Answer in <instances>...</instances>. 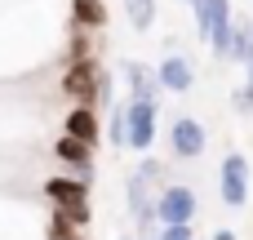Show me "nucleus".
Returning a JSON list of instances; mask_svg holds the SVG:
<instances>
[{
  "mask_svg": "<svg viewBox=\"0 0 253 240\" xmlns=\"http://www.w3.org/2000/svg\"><path fill=\"white\" fill-rule=\"evenodd\" d=\"M191 9H196V31H200V40H209L218 58H231V40H236L231 4H227V0H191Z\"/></svg>",
  "mask_w": 253,
  "mask_h": 240,
  "instance_id": "nucleus-1",
  "label": "nucleus"
},
{
  "mask_svg": "<svg viewBox=\"0 0 253 240\" xmlns=\"http://www.w3.org/2000/svg\"><path fill=\"white\" fill-rule=\"evenodd\" d=\"M107 89H111V80H107V71L93 58H80V62H71L62 71V94H71L80 107H93L98 98L107 102Z\"/></svg>",
  "mask_w": 253,
  "mask_h": 240,
  "instance_id": "nucleus-2",
  "label": "nucleus"
},
{
  "mask_svg": "<svg viewBox=\"0 0 253 240\" xmlns=\"http://www.w3.org/2000/svg\"><path fill=\"white\" fill-rule=\"evenodd\" d=\"M160 227H191L196 218V192L182 183H165L160 192Z\"/></svg>",
  "mask_w": 253,
  "mask_h": 240,
  "instance_id": "nucleus-3",
  "label": "nucleus"
},
{
  "mask_svg": "<svg viewBox=\"0 0 253 240\" xmlns=\"http://www.w3.org/2000/svg\"><path fill=\"white\" fill-rule=\"evenodd\" d=\"M125 192H129V214L138 218V232H151V223H160V196H151V178L138 169Z\"/></svg>",
  "mask_w": 253,
  "mask_h": 240,
  "instance_id": "nucleus-4",
  "label": "nucleus"
},
{
  "mask_svg": "<svg viewBox=\"0 0 253 240\" xmlns=\"http://www.w3.org/2000/svg\"><path fill=\"white\" fill-rule=\"evenodd\" d=\"M222 200L231 209H245V200H249V160L240 151H227V160H222Z\"/></svg>",
  "mask_w": 253,
  "mask_h": 240,
  "instance_id": "nucleus-5",
  "label": "nucleus"
},
{
  "mask_svg": "<svg viewBox=\"0 0 253 240\" xmlns=\"http://www.w3.org/2000/svg\"><path fill=\"white\" fill-rule=\"evenodd\" d=\"M125 120H129V147L151 151V143H156V102H129Z\"/></svg>",
  "mask_w": 253,
  "mask_h": 240,
  "instance_id": "nucleus-6",
  "label": "nucleus"
},
{
  "mask_svg": "<svg viewBox=\"0 0 253 240\" xmlns=\"http://www.w3.org/2000/svg\"><path fill=\"white\" fill-rule=\"evenodd\" d=\"M169 147H173V156L196 160V156L205 151V125H200V120H191V116H178V120H173V129H169Z\"/></svg>",
  "mask_w": 253,
  "mask_h": 240,
  "instance_id": "nucleus-7",
  "label": "nucleus"
},
{
  "mask_svg": "<svg viewBox=\"0 0 253 240\" xmlns=\"http://www.w3.org/2000/svg\"><path fill=\"white\" fill-rule=\"evenodd\" d=\"M62 134H71V138H80V143H89V147H98V143H102V125H98L93 107H76V111H67Z\"/></svg>",
  "mask_w": 253,
  "mask_h": 240,
  "instance_id": "nucleus-8",
  "label": "nucleus"
},
{
  "mask_svg": "<svg viewBox=\"0 0 253 240\" xmlns=\"http://www.w3.org/2000/svg\"><path fill=\"white\" fill-rule=\"evenodd\" d=\"M53 156H58L67 169H80V178H89V165H93V147H89V143H80V138L62 134V138L53 143Z\"/></svg>",
  "mask_w": 253,
  "mask_h": 240,
  "instance_id": "nucleus-9",
  "label": "nucleus"
},
{
  "mask_svg": "<svg viewBox=\"0 0 253 240\" xmlns=\"http://www.w3.org/2000/svg\"><path fill=\"white\" fill-rule=\"evenodd\" d=\"M44 196H49L58 209L84 205V200H89V178H49V183H44Z\"/></svg>",
  "mask_w": 253,
  "mask_h": 240,
  "instance_id": "nucleus-10",
  "label": "nucleus"
},
{
  "mask_svg": "<svg viewBox=\"0 0 253 240\" xmlns=\"http://www.w3.org/2000/svg\"><path fill=\"white\" fill-rule=\"evenodd\" d=\"M156 71H160V85H165L169 94H187V89H191V80H196V76H191V62H187L182 53L160 58V67H156Z\"/></svg>",
  "mask_w": 253,
  "mask_h": 240,
  "instance_id": "nucleus-11",
  "label": "nucleus"
},
{
  "mask_svg": "<svg viewBox=\"0 0 253 240\" xmlns=\"http://www.w3.org/2000/svg\"><path fill=\"white\" fill-rule=\"evenodd\" d=\"M125 76H129V89H133V102H156V94L165 89V85H160V71L142 67V62H129Z\"/></svg>",
  "mask_w": 253,
  "mask_h": 240,
  "instance_id": "nucleus-12",
  "label": "nucleus"
},
{
  "mask_svg": "<svg viewBox=\"0 0 253 240\" xmlns=\"http://www.w3.org/2000/svg\"><path fill=\"white\" fill-rule=\"evenodd\" d=\"M71 18H76V27L98 31V27H107V4L102 0H71Z\"/></svg>",
  "mask_w": 253,
  "mask_h": 240,
  "instance_id": "nucleus-13",
  "label": "nucleus"
},
{
  "mask_svg": "<svg viewBox=\"0 0 253 240\" xmlns=\"http://www.w3.org/2000/svg\"><path fill=\"white\" fill-rule=\"evenodd\" d=\"M231 58L236 62H245L253 71V22L245 18V22H236V40H231Z\"/></svg>",
  "mask_w": 253,
  "mask_h": 240,
  "instance_id": "nucleus-14",
  "label": "nucleus"
},
{
  "mask_svg": "<svg viewBox=\"0 0 253 240\" xmlns=\"http://www.w3.org/2000/svg\"><path fill=\"white\" fill-rule=\"evenodd\" d=\"M125 13H129L133 31H147L156 22V0H125Z\"/></svg>",
  "mask_w": 253,
  "mask_h": 240,
  "instance_id": "nucleus-15",
  "label": "nucleus"
},
{
  "mask_svg": "<svg viewBox=\"0 0 253 240\" xmlns=\"http://www.w3.org/2000/svg\"><path fill=\"white\" fill-rule=\"evenodd\" d=\"M107 138H111V147H129V120H125V107L111 111V129H107Z\"/></svg>",
  "mask_w": 253,
  "mask_h": 240,
  "instance_id": "nucleus-16",
  "label": "nucleus"
},
{
  "mask_svg": "<svg viewBox=\"0 0 253 240\" xmlns=\"http://www.w3.org/2000/svg\"><path fill=\"white\" fill-rule=\"evenodd\" d=\"M76 232H80V227H76V223H67L62 214H53V218H49V240H80Z\"/></svg>",
  "mask_w": 253,
  "mask_h": 240,
  "instance_id": "nucleus-17",
  "label": "nucleus"
},
{
  "mask_svg": "<svg viewBox=\"0 0 253 240\" xmlns=\"http://www.w3.org/2000/svg\"><path fill=\"white\" fill-rule=\"evenodd\" d=\"M231 107H236L240 116H253V85H240V89L231 94Z\"/></svg>",
  "mask_w": 253,
  "mask_h": 240,
  "instance_id": "nucleus-18",
  "label": "nucleus"
},
{
  "mask_svg": "<svg viewBox=\"0 0 253 240\" xmlns=\"http://www.w3.org/2000/svg\"><path fill=\"white\" fill-rule=\"evenodd\" d=\"M67 223H76V227H84L89 223V205H67V209H58Z\"/></svg>",
  "mask_w": 253,
  "mask_h": 240,
  "instance_id": "nucleus-19",
  "label": "nucleus"
},
{
  "mask_svg": "<svg viewBox=\"0 0 253 240\" xmlns=\"http://www.w3.org/2000/svg\"><path fill=\"white\" fill-rule=\"evenodd\" d=\"M156 240H196V232H191V227H160Z\"/></svg>",
  "mask_w": 253,
  "mask_h": 240,
  "instance_id": "nucleus-20",
  "label": "nucleus"
},
{
  "mask_svg": "<svg viewBox=\"0 0 253 240\" xmlns=\"http://www.w3.org/2000/svg\"><path fill=\"white\" fill-rule=\"evenodd\" d=\"M213 240H236V232H227V227H222V232H213Z\"/></svg>",
  "mask_w": 253,
  "mask_h": 240,
  "instance_id": "nucleus-21",
  "label": "nucleus"
},
{
  "mask_svg": "<svg viewBox=\"0 0 253 240\" xmlns=\"http://www.w3.org/2000/svg\"><path fill=\"white\" fill-rule=\"evenodd\" d=\"M138 240H156V232H138Z\"/></svg>",
  "mask_w": 253,
  "mask_h": 240,
  "instance_id": "nucleus-22",
  "label": "nucleus"
}]
</instances>
